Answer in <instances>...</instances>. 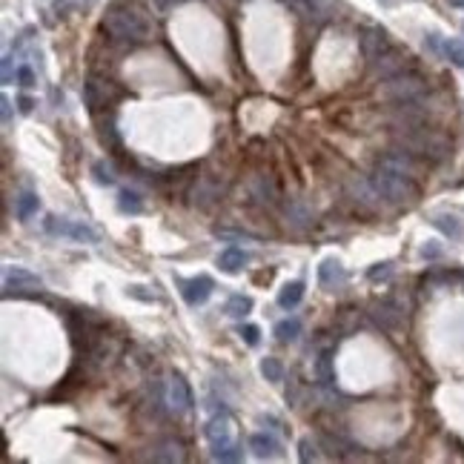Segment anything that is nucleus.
<instances>
[{
	"label": "nucleus",
	"instance_id": "27",
	"mask_svg": "<svg viewBox=\"0 0 464 464\" xmlns=\"http://www.w3.org/2000/svg\"><path fill=\"white\" fill-rule=\"evenodd\" d=\"M223 310H227V315H232V318H244V315L252 310V301H249L247 295H232Z\"/></svg>",
	"mask_w": 464,
	"mask_h": 464
},
{
	"label": "nucleus",
	"instance_id": "17",
	"mask_svg": "<svg viewBox=\"0 0 464 464\" xmlns=\"http://www.w3.org/2000/svg\"><path fill=\"white\" fill-rule=\"evenodd\" d=\"M247 261H249V255L244 249H238V247H227L218 255V267L223 269V273H230V276L238 273V269H241Z\"/></svg>",
	"mask_w": 464,
	"mask_h": 464
},
{
	"label": "nucleus",
	"instance_id": "3",
	"mask_svg": "<svg viewBox=\"0 0 464 464\" xmlns=\"http://www.w3.org/2000/svg\"><path fill=\"white\" fill-rule=\"evenodd\" d=\"M373 181H376V186H378V192H381L384 204L402 206V204H413L415 198H419V186H415L413 178H407V175H395V172L376 169Z\"/></svg>",
	"mask_w": 464,
	"mask_h": 464
},
{
	"label": "nucleus",
	"instance_id": "22",
	"mask_svg": "<svg viewBox=\"0 0 464 464\" xmlns=\"http://www.w3.org/2000/svg\"><path fill=\"white\" fill-rule=\"evenodd\" d=\"M152 459L155 461H184V447L178 441H164V444L155 447Z\"/></svg>",
	"mask_w": 464,
	"mask_h": 464
},
{
	"label": "nucleus",
	"instance_id": "7",
	"mask_svg": "<svg viewBox=\"0 0 464 464\" xmlns=\"http://www.w3.org/2000/svg\"><path fill=\"white\" fill-rule=\"evenodd\" d=\"M43 290V281L35 276V273H29V269H21V267H12L6 278H3V293L12 295V293H40Z\"/></svg>",
	"mask_w": 464,
	"mask_h": 464
},
{
	"label": "nucleus",
	"instance_id": "39",
	"mask_svg": "<svg viewBox=\"0 0 464 464\" xmlns=\"http://www.w3.org/2000/svg\"><path fill=\"white\" fill-rule=\"evenodd\" d=\"M422 255H424V258H439L441 249H439V247H424V249H422Z\"/></svg>",
	"mask_w": 464,
	"mask_h": 464
},
{
	"label": "nucleus",
	"instance_id": "26",
	"mask_svg": "<svg viewBox=\"0 0 464 464\" xmlns=\"http://www.w3.org/2000/svg\"><path fill=\"white\" fill-rule=\"evenodd\" d=\"M276 335L278 341H295L301 335V321L298 318H284V321L276 324Z\"/></svg>",
	"mask_w": 464,
	"mask_h": 464
},
{
	"label": "nucleus",
	"instance_id": "32",
	"mask_svg": "<svg viewBox=\"0 0 464 464\" xmlns=\"http://www.w3.org/2000/svg\"><path fill=\"white\" fill-rule=\"evenodd\" d=\"M298 459L301 461H313V459H318V453H315V444L310 441V439H301V444H298Z\"/></svg>",
	"mask_w": 464,
	"mask_h": 464
},
{
	"label": "nucleus",
	"instance_id": "21",
	"mask_svg": "<svg viewBox=\"0 0 464 464\" xmlns=\"http://www.w3.org/2000/svg\"><path fill=\"white\" fill-rule=\"evenodd\" d=\"M38 206H40V201H38L35 192H23V195L14 198V215H18L21 221H26L38 212Z\"/></svg>",
	"mask_w": 464,
	"mask_h": 464
},
{
	"label": "nucleus",
	"instance_id": "42",
	"mask_svg": "<svg viewBox=\"0 0 464 464\" xmlns=\"http://www.w3.org/2000/svg\"><path fill=\"white\" fill-rule=\"evenodd\" d=\"M450 6H456V9H464V0H450Z\"/></svg>",
	"mask_w": 464,
	"mask_h": 464
},
{
	"label": "nucleus",
	"instance_id": "18",
	"mask_svg": "<svg viewBox=\"0 0 464 464\" xmlns=\"http://www.w3.org/2000/svg\"><path fill=\"white\" fill-rule=\"evenodd\" d=\"M84 98H86V106L92 112H98L106 103V84H101L98 77H89L86 86H84Z\"/></svg>",
	"mask_w": 464,
	"mask_h": 464
},
{
	"label": "nucleus",
	"instance_id": "36",
	"mask_svg": "<svg viewBox=\"0 0 464 464\" xmlns=\"http://www.w3.org/2000/svg\"><path fill=\"white\" fill-rule=\"evenodd\" d=\"M149 3L158 9V12H169L172 6H178V3H184V0H149Z\"/></svg>",
	"mask_w": 464,
	"mask_h": 464
},
{
	"label": "nucleus",
	"instance_id": "37",
	"mask_svg": "<svg viewBox=\"0 0 464 464\" xmlns=\"http://www.w3.org/2000/svg\"><path fill=\"white\" fill-rule=\"evenodd\" d=\"M441 43H444V40H441L439 35H427V38H424V46H427V49H433V52H441Z\"/></svg>",
	"mask_w": 464,
	"mask_h": 464
},
{
	"label": "nucleus",
	"instance_id": "28",
	"mask_svg": "<svg viewBox=\"0 0 464 464\" xmlns=\"http://www.w3.org/2000/svg\"><path fill=\"white\" fill-rule=\"evenodd\" d=\"M241 447H238L235 441L232 444H221V447H212V459L215 461H241Z\"/></svg>",
	"mask_w": 464,
	"mask_h": 464
},
{
	"label": "nucleus",
	"instance_id": "5",
	"mask_svg": "<svg viewBox=\"0 0 464 464\" xmlns=\"http://www.w3.org/2000/svg\"><path fill=\"white\" fill-rule=\"evenodd\" d=\"M43 227H46V232L60 235V238H72V241H81V244H98L101 241V235L84 221H66V218L52 215V218H46Z\"/></svg>",
	"mask_w": 464,
	"mask_h": 464
},
{
	"label": "nucleus",
	"instance_id": "31",
	"mask_svg": "<svg viewBox=\"0 0 464 464\" xmlns=\"http://www.w3.org/2000/svg\"><path fill=\"white\" fill-rule=\"evenodd\" d=\"M332 358H330V353H321V358H318V364H315V370H318V378H321V384H332Z\"/></svg>",
	"mask_w": 464,
	"mask_h": 464
},
{
	"label": "nucleus",
	"instance_id": "24",
	"mask_svg": "<svg viewBox=\"0 0 464 464\" xmlns=\"http://www.w3.org/2000/svg\"><path fill=\"white\" fill-rule=\"evenodd\" d=\"M441 55L453 63V66L464 69V40H444L441 43Z\"/></svg>",
	"mask_w": 464,
	"mask_h": 464
},
{
	"label": "nucleus",
	"instance_id": "8",
	"mask_svg": "<svg viewBox=\"0 0 464 464\" xmlns=\"http://www.w3.org/2000/svg\"><path fill=\"white\" fill-rule=\"evenodd\" d=\"M376 169L395 172V175H407V178H413V175H415L413 152H407V149H390V152H384V155H378Z\"/></svg>",
	"mask_w": 464,
	"mask_h": 464
},
{
	"label": "nucleus",
	"instance_id": "34",
	"mask_svg": "<svg viewBox=\"0 0 464 464\" xmlns=\"http://www.w3.org/2000/svg\"><path fill=\"white\" fill-rule=\"evenodd\" d=\"M390 273H393V264H390V261H384V264H376V267H373L367 276H370L373 281H378V278H387Z\"/></svg>",
	"mask_w": 464,
	"mask_h": 464
},
{
	"label": "nucleus",
	"instance_id": "16",
	"mask_svg": "<svg viewBox=\"0 0 464 464\" xmlns=\"http://www.w3.org/2000/svg\"><path fill=\"white\" fill-rule=\"evenodd\" d=\"M249 450L258 456V459H273L281 453V444L276 436H269V433H255L249 436Z\"/></svg>",
	"mask_w": 464,
	"mask_h": 464
},
{
	"label": "nucleus",
	"instance_id": "23",
	"mask_svg": "<svg viewBox=\"0 0 464 464\" xmlns=\"http://www.w3.org/2000/svg\"><path fill=\"white\" fill-rule=\"evenodd\" d=\"M118 210L126 212V215H138L143 210V201L138 192H130V189H123L121 195H118Z\"/></svg>",
	"mask_w": 464,
	"mask_h": 464
},
{
	"label": "nucleus",
	"instance_id": "25",
	"mask_svg": "<svg viewBox=\"0 0 464 464\" xmlns=\"http://www.w3.org/2000/svg\"><path fill=\"white\" fill-rule=\"evenodd\" d=\"M433 227L441 230L447 238H461V221L456 215H436L433 218Z\"/></svg>",
	"mask_w": 464,
	"mask_h": 464
},
{
	"label": "nucleus",
	"instance_id": "41",
	"mask_svg": "<svg viewBox=\"0 0 464 464\" xmlns=\"http://www.w3.org/2000/svg\"><path fill=\"white\" fill-rule=\"evenodd\" d=\"M0 103H3V121H9V115H12V103H9V98H3Z\"/></svg>",
	"mask_w": 464,
	"mask_h": 464
},
{
	"label": "nucleus",
	"instance_id": "12",
	"mask_svg": "<svg viewBox=\"0 0 464 464\" xmlns=\"http://www.w3.org/2000/svg\"><path fill=\"white\" fill-rule=\"evenodd\" d=\"M281 3L313 23H321L330 18V0H281Z\"/></svg>",
	"mask_w": 464,
	"mask_h": 464
},
{
	"label": "nucleus",
	"instance_id": "15",
	"mask_svg": "<svg viewBox=\"0 0 464 464\" xmlns=\"http://www.w3.org/2000/svg\"><path fill=\"white\" fill-rule=\"evenodd\" d=\"M318 281H321L324 290H335V286H341L347 281V269L341 267V261L324 258L321 267H318Z\"/></svg>",
	"mask_w": 464,
	"mask_h": 464
},
{
	"label": "nucleus",
	"instance_id": "33",
	"mask_svg": "<svg viewBox=\"0 0 464 464\" xmlns=\"http://www.w3.org/2000/svg\"><path fill=\"white\" fill-rule=\"evenodd\" d=\"M241 339L249 344V347H255L261 341V332H258V327H252V324H247V327H241Z\"/></svg>",
	"mask_w": 464,
	"mask_h": 464
},
{
	"label": "nucleus",
	"instance_id": "29",
	"mask_svg": "<svg viewBox=\"0 0 464 464\" xmlns=\"http://www.w3.org/2000/svg\"><path fill=\"white\" fill-rule=\"evenodd\" d=\"M92 175H95V181H98V184H106V186L115 184V167L106 164V161H95Z\"/></svg>",
	"mask_w": 464,
	"mask_h": 464
},
{
	"label": "nucleus",
	"instance_id": "40",
	"mask_svg": "<svg viewBox=\"0 0 464 464\" xmlns=\"http://www.w3.org/2000/svg\"><path fill=\"white\" fill-rule=\"evenodd\" d=\"M66 3H72V6H77V9H89L95 0H66Z\"/></svg>",
	"mask_w": 464,
	"mask_h": 464
},
{
	"label": "nucleus",
	"instance_id": "1",
	"mask_svg": "<svg viewBox=\"0 0 464 464\" xmlns=\"http://www.w3.org/2000/svg\"><path fill=\"white\" fill-rule=\"evenodd\" d=\"M103 32L115 40H130V43H141L152 35V26L143 14L132 6H112L103 14Z\"/></svg>",
	"mask_w": 464,
	"mask_h": 464
},
{
	"label": "nucleus",
	"instance_id": "6",
	"mask_svg": "<svg viewBox=\"0 0 464 464\" xmlns=\"http://www.w3.org/2000/svg\"><path fill=\"white\" fill-rule=\"evenodd\" d=\"M178 286H181V295L189 307H201V304L210 301L215 284L210 276H198V278H178Z\"/></svg>",
	"mask_w": 464,
	"mask_h": 464
},
{
	"label": "nucleus",
	"instance_id": "10",
	"mask_svg": "<svg viewBox=\"0 0 464 464\" xmlns=\"http://www.w3.org/2000/svg\"><path fill=\"white\" fill-rule=\"evenodd\" d=\"M370 66L376 69V75L381 77H393V75H402L407 66H410V58L404 52H398V49H390L387 52H381L376 60H370Z\"/></svg>",
	"mask_w": 464,
	"mask_h": 464
},
{
	"label": "nucleus",
	"instance_id": "35",
	"mask_svg": "<svg viewBox=\"0 0 464 464\" xmlns=\"http://www.w3.org/2000/svg\"><path fill=\"white\" fill-rule=\"evenodd\" d=\"M18 84H21L23 89H32V86H35V72H32L29 66H21V69H18Z\"/></svg>",
	"mask_w": 464,
	"mask_h": 464
},
{
	"label": "nucleus",
	"instance_id": "38",
	"mask_svg": "<svg viewBox=\"0 0 464 464\" xmlns=\"http://www.w3.org/2000/svg\"><path fill=\"white\" fill-rule=\"evenodd\" d=\"M18 106H21V112H23V115H29V112H32V106H35V101H32V98H26V95H23V98L18 101Z\"/></svg>",
	"mask_w": 464,
	"mask_h": 464
},
{
	"label": "nucleus",
	"instance_id": "19",
	"mask_svg": "<svg viewBox=\"0 0 464 464\" xmlns=\"http://www.w3.org/2000/svg\"><path fill=\"white\" fill-rule=\"evenodd\" d=\"M304 298V281H290V284H284L281 286V293H278V304L284 310H293L298 307Z\"/></svg>",
	"mask_w": 464,
	"mask_h": 464
},
{
	"label": "nucleus",
	"instance_id": "14",
	"mask_svg": "<svg viewBox=\"0 0 464 464\" xmlns=\"http://www.w3.org/2000/svg\"><path fill=\"white\" fill-rule=\"evenodd\" d=\"M204 436L210 439V444L212 447H221V444H232V422H230V415L227 413H218L215 419H210L206 422V427H204Z\"/></svg>",
	"mask_w": 464,
	"mask_h": 464
},
{
	"label": "nucleus",
	"instance_id": "30",
	"mask_svg": "<svg viewBox=\"0 0 464 464\" xmlns=\"http://www.w3.org/2000/svg\"><path fill=\"white\" fill-rule=\"evenodd\" d=\"M261 373H264L267 381H281L284 378V367H281L278 358H264L261 361Z\"/></svg>",
	"mask_w": 464,
	"mask_h": 464
},
{
	"label": "nucleus",
	"instance_id": "2",
	"mask_svg": "<svg viewBox=\"0 0 464 464\" xmlns=\"http://www.w3.org/2000/svg\"><path fill=\"white\" fill-rule=\"evenodd\" d=\"M398 141H402V147L413 155H424V158H444L450 152V143H447L444 135L433 132V130H424V126H404L402 132H398Z\"/></svg>",
	"mask_w": 464,
	"mask_h": 464
},
{
	"label": "nucleus",
	"instance_id": "11",
	"mask_svg": "<svg viewBox=\"0 0 464 464\" xmlns=\"http://www.w3.org/2000/svg\"><path fill=\"white\" fill-rule=\"evenodd\" d=\"M167 402L172 404L175 413H186L192 410V390L181 373H172L169 376V384H167Z\"/></svg>",
	"mask_w": 464,
	"mask_h": 464
},
{
	"label": "nucleus",
	"instance_id": "9",
	"mask_svg": "<svg viewBox=\"0 0 464 464\" xmlns=\"http://www.w3.org/2000/svg\"><path fill=\"white\" fill-rule=\"evenodd\" d=\"M350 195H353V201L358 206H364V210H378V206L384 204L373 178H353L350 181Z\"/></svg>",
	"mask_w": 464,
	"mask_h": 464
},
{
	"label": "nucleus",
	"instance_id": "4",
	"mask_svg": "<svg viewBox=\"0 0 464 464\" xmlns=\"http://www.w3.org/2000/svg\"><path fill=\"white\" fill-rule=\"evenodd\" d=\"M381 95L387 101L395 103H404V101H422L427 95V81L422 75H413V72H402V75H393L387 77V84L381 86Z\"/></svg>",
	"mask_w": 464,
	"mask_h": 464
},
{
	"label": "nucleus",
	"instance_id": "13",
	"mask_svg": "<svg viewBox=\"0 0 464 464\" xmlns=\"http://www.w3.org/2000/svg\"><path fill=\"white\" fill-rule=\"evenodd\" d=\"M390 49V38H387V32H384L381 26H370V29H364L361 32V52L367 60H376L381 52H387Z\"/></svg>",
	"mask_w": 464,
	"mask_h": 464
},
{
	"label": "nucleus",
	"instance_id": "20",
	"mask_svg": "<svg viewBox=\"0 0 464 464\" xmlns=\"http://www.w3.org/2000/svg\"><path fill=\"white\" fill-rule=\"evenodd\" d=\"M373 318L384 327V330H393V327H398V321H402V313H398L393 304H376V313H373Z\"/></svg>",
	"mask_w": 464,
	"mask_h": 464
}]
</instances>
